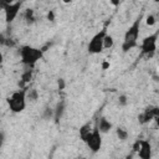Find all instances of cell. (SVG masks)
<instances>
[{
	"mask_svg": "<svg viewBox=\"0 0 159 159\" xmlns=\"http://www.w3.org/2000/svg\"><path fill=\"white\" fill-rule=\"evenodd\" d=\"M43 52H45V50L37 48V47H34L30 45H24L19 50V55H20L22 65H25L29 68L35 67V65L43 57Z\"/></svg>",
	"mask_w": 159,
	"mask_h": 159,
	"instance_id": "2",
	"label": "cell"
},
{
	"mask_svg": "<svg viewBox=\"0 0 159 159\" xmlns=\"http://www.w3.org/2000/svg\"><path fill=\"white\" fill-rule=\"evenodd\" d=\"M24 20H25V22L27 25H31V24L35 22L36 16H35L34 9H25V11H24Z\"/></svg>",
	"mask_w": 159,
	"mask_h": 159,
	"instance_id": "14",
	"label": "cell"
},
{
	"mask_svg": "<svg viewBox=\"0 0 159 159\" xmlns=\"http://www.w3.org/2000/svg\"><path fill=\"white\" fill-rule=\"evenodd\" d=\"M27 99L31 102H36L39 99V92L36 88H29L27 91Z\"/></svg>",
	"mask_w": 159,
	"mask_h": 159,
	"instance_id": "16",
	"label": "cell"
},
{
	"mask_svg": "<svg viewBox=\"0 0 159 159\" xmlns=\"http://www.w3.org/2000/svg\"><path fill=\"white\" fill-rule=\"evenodd\" d=\"M158 37H159V30H157L154 34H150L145 36L142 42H140V57H153L155 51H157V43H158Z\"/></svg>",
	"mask_w": 159,
	"mask_h": 159,
	"instance_id": "5",
	"label": "cell"
},
{
	"mask_svg": "<svg viewBox=\"0 0 159 159\" xmlns=\"http://www.w3.org/2000/svg\"><path fill=\"white\" fill-rule=\"evenodd\" d=\"M124 159H133V152L129 153V154H127V155L124 157Z\"/></svg>",
	"mask_w": 159,
	"mask_h": 159,
	"instance_id": "25",
	"label": "cell"
},
{
	"mask_svg": "<svg viewBox=\"0 0 159 159\" xmlns=\"http://www.w3.org/2000/svg\"><path fill=\"white\" fill-rule=\"evenodd\" d=\"M4 14H5V21L7 24H11L16 16L19 15L21 7H22V1H15V2H7V1H1L0 2Z\"/></svg>",
	"mask_w": 159,
	"mask_h": 159,
	"instance_id": "6",
	"label": "cell"
},
{
	"mask_svg": "<svg viewBox=\"0 0 159 159\" xmlns=\"http://www.w3.org/2000/svg\"><path fill=\"white\" fill-rule=\"evenodd\" d=\"M57 86H58V89H63V88L66 87L65 80H63V78H58V81H57Z\"/></svg>",
	"mask_w": 159,
	"mask_h": 159,
	"instance_id": "23",
	"label": "cell"
},
{
	"mask_svg": "<svg viewBox=\"0 0 159 159\" xmlns=\"http://www.w3.org/2000/svg\"><path fill=\"white\" fill-rule=\"evenodd\" d=\"M145 24H147L148 26H154V25L157 24V17H155V15H154V14L147 15V17H145Z\"/></svg>",
	"mask_w": 159,
	"mask_h": 159,
	"instance_id": "17",
	"label": "cell"
},
{
	"mask_svg": "<svg viewBox=\"0 0 159 159\" xmlns=\"http://www.w3.org/2000/svg\"><path fill=\"white\" fill-rule=\"evenodd\" d=\"M97 125H98V129H99V132L102 133V134H104V133H108L111 129H112V123L106 118V117H101L99 119H98V122H97Z\"/></svg>",
	"mask_w": 159,
	"mask_h": 159,
	"instance_id": "11",
	"label": "cell"
},
{
	"mask_svg": "<svg viewBox=\"0 0 159 159\" xmlns=\"http://www.w3.org/2000/svg\"><path fill=\"white\" fill-rule=\"evenodd\" d=\"M45 119H50V118H53V109L52 108H48L46 107L45 111H43V116H42Z\"/></svg>",
	"mask_w": 159,
	"mask_h": 159,
	"instance_id": "19",
	"label": "cell"
},
{
	"mask_svg": "<svg viewBox=\"0 0 159 159\" xmlns=\"http://www.w3.org/2000/svg\"><path fill=\"white\" fill-rule=\"evenodd\" d=\"M116 134H117L118 139L122 140V142H125V140L128 139V137H129L128 130H127L125 128H123V127H117V128H116Z\"/></svg>",
	"mask_w": 159,
	"mask_h": 159,
	"instance_id": "15",
	"label": "cell"
},
{
	"mask_svg": "<svg viewBox=\"0 0 159 159\" xmlns=\"http://www.w3.org/2000/svg\"><path fill=\"white\" fill-rule=\"evenodd\" d=\"M138 155L140 159H152V144L147 139L140 140V148L138 150Z\"/></svg>",
	"mask_w": 159,
	"mask_h": 159,
	"instance_id": "9",
	"label": "cell"
},
{
	"mask_svg": "<svg viewBox=\"0 0 159 159\" xmlns=\"http://www.w3.org/2000/svg\"><path fill=\"white\" fill-rule=\"evenodd\" d=\"M27 91H29V87L19 88L17 91L12 92L7 97V106L12 113H21L26 108Z\"/></svg>",
	"mask_w": 159,
	"mask_h": 159,
	"instance_id": "3",
	"label": "cell"
},
{
	"mask_svg": "<svg viewBox=\"0 0 159 159\" xmlns=\"http://www.w3.org/2000/svg\"><path fill=\"white\" fill-rule=\"evenodd\" d=\"M92 130H93V128H91L89 123H86V124H83V125L80 128L78 134H80V138H81V140H82L83 143L87 142V139H88L89 135L92 134Z\"/></svg>",
	"mask_w": 159,
	"mask_h": 159,
	"instance_id": "12",
	"label": "cell"
},
{
	"mask_svg": "<svg viewBox=\"0 0 159 159\" xmlns=\"http://www.w3.org/2000/svg\"><path fill=\"white\" fill-rule=\"evenodd\" d=\"M158 116H159V107L149 106L138 116V122L140 124H145L150 120H154Z\"/></svg>",
	"mask_w": 159,
	"mask_h": 159,
	"instance_id": "8",
	"label": "cell"
},
{
	"mask_svg": "<svg viewBox=\"0 0 159 159\" xmlns=\"http://www.w3.org/2000/svg\"><path fill=\"white\" fill-rule=\"evenodd\" d=\"M140 140H142V139H137V140L134 142V144H133V153H138V150H139V148H140Z\"/></svg>",
	"mask_w": 159,
	"mask_h": 159,
	"instance_id": "21",
	"label": "cell"
},
{
	"mask_svg": "<svg viewBox=\"0 0 159 159\" xmlns=\"http://www.w3.org/2000/svg\"><path fill=\"white\" fill-rule=\"evenodd\" d=\"M65 109H66V102L62 99V101H60V102L56 104V107L53 108V119H55L56 123H58L60 119L62 118V114H63Z\"/></svg>",
	"mask_w": 159,
	"mask_h": 159,
	"instance_id": "10",
	"label": "cell"
},
{
	"mask_svg": "<svg viewBox=\"0 0 159 159\" xmlns=\"http://www.w3.org/2000/svg\"><path fill=\"white\" fill-rule=\"evenodd\" d=\"M107 35H108V22H106L103 29H101L98 32H96L92 36V39L89 40L87 50L91 55L101 53L104 50V39H106Z\"/></svg>",
	"mask_w": 159,
	"mask_h": 159,
	"instance_id": "4",
	"label": "cell"
},
{
	"mask_svg": "<svg viewBox=\"0 0 159 159\" xmlns=\"http://www.w3.org/2000/svg\"><path fill=\"white\" fill-rule=\"evenodd\" d=\"M154 120H155V123H157V125L159 127V116H158V117H157V118H155Z\"/></svg>",
	"mask_w": 159,
	"mask_h": 159,
	"instance_id": "27",
	"label": "cell"
},
{
	"mask_svg": "<svg viewBox=\"0 0 159 159\" xmlns=\"http://www.w3.org/2000/svg\"><path fill=\"white\" fill-rule=\"evenodd\" d=\"M155 17H157V21L159 20V12H157V15H155Z\"/></svg>",
	"mask_w": 159,
	"mask_h": 159,
	"instance_id": "28",
	"label": "cell"
},
{
	"mask_svg": "<svg viewBox=\"0 0 159 159\" xmlns=\"http://www.w3.org/2000/svg\"><path fill=\"white\" fill-rule=\"evenodd\" d=\"M113 45H114V40H113V37L108 34V35L106 36V39H104V48H111Z\"/></svg>",
	"mask_w": 159,
	"mask_h": 159,
	"instance_id": "18",
	"label": "cell"
},
{
	"mask_svg": "<svg viewBox=\"0 0 159 159\" xmlns=\"http://www.w3.org/2000/svg\"><path fill=\"white\" fill-rule=\"evenodd\" d=\"M77 159H87V158H84V157H80V158H77Z\"/></svg>",
	"mask_w": 159,
	"mask_h": 159,
	"instance_id": "29",
	"label": "cell"
},
{
	"mask_svg": "<svg viewBox=\"0 0 159 159\" xmlns=\"http://www.w3.org/2000/svg\"><path fill=\"white\" fill-rule=\"evenodd\" d=\"M109 66H111V63H109L108 61H103V62H102V70H108Z\"/></svg>",
	"mask_w": 159,
	"mask_h": 159,
	"instance_id": "24",
	"label": "cell"
},
{
	"mask_svg": "<svg viewBox=\"0 0 159 159\" xmlns=\"http://www.w3.org/2000/svg\"><path fill=\"white\" fill-rule=\"evenodd\" d=\"M102 133L99 132L98 129V125H94L93 127V130H92V134L89 135V138L87 139V142L84 143L88 149L92 152V153H98L101 149H102Z\"/></svg>",
	"mask_w": 159,
	"mask_h": 159,
	"instance_id": "7",
	"label": "cell"
},
{
	"mask_svg": "<svg viewBox=\"0 0 159 159\" xmlns=\"http://www.w3.org/2000/svg\"><path fill=\"white\" fill-rule=\"evenodd\" d=\"M127 103H128L127 96H125V94H120L119 98H118V104H119V106H125Z\"/></svg>",
	"mask_w": 159,
	"mask_h": 159,
	"instance_id": "20",
	"label": "cell"
},
{
	"mask_svg": "<svg viewBox=\"0 0 159 159\" xmlns=\"http://www.w3.org/2000/svg\"><path fill=\"white\" fill-rule=\"evenodd\" d=\"M111 4L114 5V6H117V5H119V1H111Z\"/></svg>",
	"mask_w": 159,
	"mask_h": 159,
	"instance_id": "26",
	"label": "cell"
},
{
	"mask_svg": "<svg viewBox=\"0 0 159 159\" xmlns=\"http://www.w3.org/2000/svg\"><path fill=\"white\" fill-rule=\"evenodd\" d=\"M55 11L53 10H50L48 12H47V20L48 21H55Z\"/></svg>",
	"mask_w": 159,
	"mask_h": 159,
	"instance_id": "22",
	"label": "cell"
},
{
	"mask_svg": "<svg viewBox=\"0 0 159 159\" xmlns=\"http://www.w3.org/2000/svg\"><path fill=\"white\" fill-rule=\"evenodd\" d=\"M31 78H32V68H27V70H25L22 73H21V81L19 82V86H20V88H24V87H27V86H25L26 83H29L30 81H31Z\"/></svg>",
	"mask_w": 159,
	"mask_h": 159,
	"instance_id": "13",
	"label": "cell"
},
{
	"mask_svg": "<svg viewBox=\"0 0 159 159\" xmlns=\"http://www.w3.org/2000/svg\"><path fill=\"white\" fill-rule=\"evenodd\" d=\"M143 19H144V11H140V14L135 17V20L132 22V25L124 32L123 42H122V52L123 53H127L130 50L139 46L138 39L140 35V25H142Z\"/></svg>",
	"mask_w": 159,
	"mask_h": 159,
	"instance_id": "1",
	"label": "cell"
}]
</instances>
